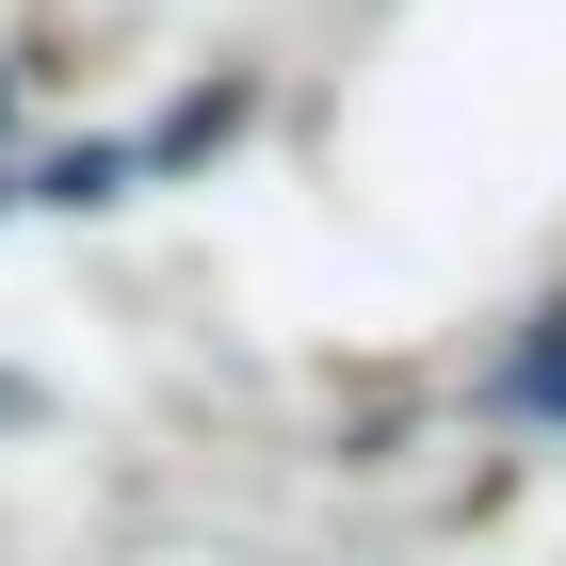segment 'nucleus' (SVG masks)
Wrapping results in <instances>:
<instances>
[{"label":"nucleus","mask_w":566,"mask_h":566,"mask_svg":"<svg viewBox=\"0 0 566 566\" xmlns=\"http://www.w3.org/2000/svg\"><path fill=\"white\" fill-rule=\"evenodd\" d=\"M534 405H551V421H566V324H551V340H534Z\"/></svg>","instance_id":"f257e3e1"}]
</instances>
